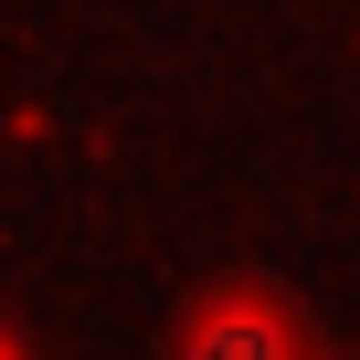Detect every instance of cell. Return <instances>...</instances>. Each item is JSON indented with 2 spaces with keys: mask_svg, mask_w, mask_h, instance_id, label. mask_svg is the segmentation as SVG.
Segmentation results:
<instances>
[{
  "mask_svg": "<svg viewBox=\"0 0 360 360\" xmlns=\"http://www.w3.org/2000/svg\"><path fill=\"white\" fill-rule=\"evenodd\" d=\"M191 360H276V318L255 297H223L191 318Z\"/></svg>",
  "mask_w": 360,
  "mask_h": 360,
  "instance_id": "6da1fadb",
  "label": "cell"
}]
</instances>
